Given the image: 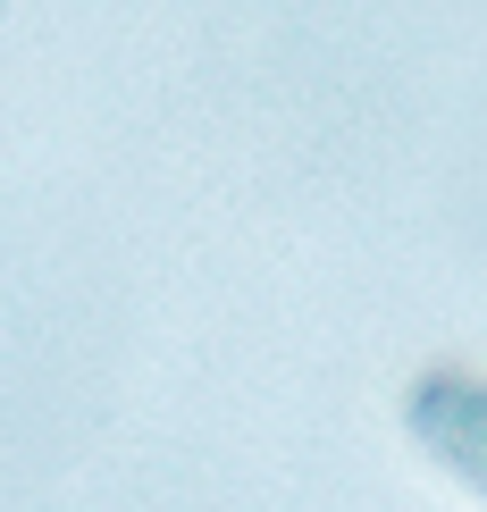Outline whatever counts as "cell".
I'll return each mask as SVG.
<instances>
[{
    "label": "cell",
    "mask_w": 487,
    "mask_h": 512,
    "mask_svg": "<svg viewBox=\"0 0 487 512\" xmlns=\"http://www.w3.org/2000/svg\"><path fill=\"white\" fill-rule=\"evenodd\" d=\"M420 429H429L471 479H487V387H462V378H437L420 395Z\"/></svg>",
    "instance_id": "cell-1"
}]
</instances>
